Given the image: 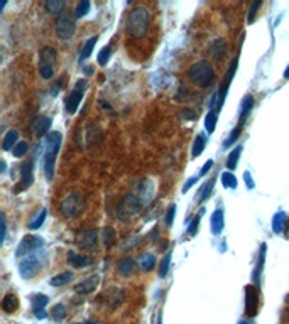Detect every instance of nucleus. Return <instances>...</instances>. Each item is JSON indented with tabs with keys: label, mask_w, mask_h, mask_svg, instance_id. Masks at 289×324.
<instances>
[{
	"label": "nucleus",
	"mask_w": 289,
	"mask_h": 324,
	"mask_svg": "<svg viewBox=\"0 0 289 324\" xmlns=\"http://www.w3.org/2000/svg\"><path fill=\"white\" fill-rule=\"evenodd\" d=\"M149 24H150V12L145 7H134L129 12L127 20H125V31L131 39H142L145 37L149 31Z\"/></svg>",
	"instance_id": "1"
},
{
	"label": "nucleus",
	"mask_w": 289,
	"mask_h": 324,
	"mask_svg": "<svg viewBox=\"0 0 289 324\" xmlns=\"http://www.w3.org/2000/svg\"><path fill=\"white\" fill-rule=\"evenodd\" d=\"M61 133L60 132H49L48 135L44 137V150H43V157H44V172H46V178L49 181L53 179L54 176V164H56V157H58V152H60V147H61Z\"/></svg>",
	"instance_id": "2"
},
{
	"label": "nucleus",
	"mask_w": 289,
	"mask_h": 324,
	"mask_svg": "<svg viewBox=\"0 0 289 324\" xmlns=\"http://www.w3.org/2000/svg\"><path fill=\"white\" fill-rule=\"evenodd\" d=\"M188 76H190L191 83L200 88H208L213 85V79H215V69L208 61H198L191 66L188 71Z\"/></svg>",
	"instance_id": "3"
},
{
	"label": "nucleus",
	"mask_w": 289,
	"mask_h": 324,
	"mask_svg": "<svg viewBox=\"0 0 289 324\" xmlns=\"http://www.w3.org/2000/svg\"><path fill=\"white\" fill-rule=\"evenodd\" d=\"M83 209H85V197L76 191L66 194L60 203V213L63 218H66V220L78 216Z\"/></svg>",
	"instance_id": "4"
},
{
	"label": "nucleus",
	"mask_w": 289,
	"mask_h": 324,
	"mask_svg": "<svg viewBox=\"0 0 289 324\" xmlns=\"http://www.w3.org/2000/svg\"><path fill=\"white\" fill-rule=\"evenodd\" d=\"M58 53L51 46H44L39 51V74L43 79H51L56 69Z\"/></svg>",
	"instance_id": "5"
},
{
	"label": "nucleus",
	"mask_w": 289,
	"mask_h": 324,
	"mask_svg": "<svg viewBox=\"0 0 289 324\" xmlns=\"http://www.w3.org/2000/svg\"><path fill=\"white\" fill-rule=\"evenodd\" d=\"M41 267H43V262H41L39 255L31 254V255H26L24 259H20L19 273L24 280H29V279H32V277L37 275V272L41 270Z\"/></svg>",
	"instance_id": "6"
},
{
	"label": "nucleus",
	"mask_w": 289,
	"mask_h": 324,
	"mask_svg": "<svg viewBox=\"0 0 289 324\" xmlns=\"http://www.w3.org/2000/svg\"><path fill=\"white\" fill-rule=\"evenodd\" d=\"M74 31H76V22H74V15L63 12V14L56 20V36L61 41H68L73 37Z\"/></svg>",
	"instance_id": "7"
},
{
	"label": "nucleus",
	"mask_w": 289,
	"mask_h": 324,
	"mask_svg": "<svg viewBox=\"0 0 289 324\" xmlns=\"http://www.w3.org/2000/svg\"><path fill=\"white\" fill-rule=\"evenodd\" d=\"M43 245H44V240L41 237H37V235H27V237H24L20 240L17 250H15V255H17L19 259H24L26 255L34 254L37 248H41Z\"/></svg>",
	"instance_id": "8"
},
{
	"label": "nucleus",
	"mask_w": 289,
	"mask_h": 324,
	"mask_svg": "<svg viewBox=\"0 0 289 324\" xmlns=\"http://www.w3.org/2000/svg\"><path fill=\"white\" fill-rule=\"evenodd\" d=\"M86 90V81L85 79H79L76 83V86L73 88V91L68 95V98H66V112L70 113V115H73V113H76L79 103H81V98H83V93H85Z\"/></svg>",
	"instance_id": "9"
},
{
	"label": "nucleus",
	"mask_w": 289,
	"mask_h": 324,
	"mask_svg": "<svg viewBox=\"0 0 289 324\" xmlns=\"http://www.w3.org/2000/svg\"><path fill=\"white\" fill-rule=\"evenodd\" d=\"M245 313L249 318H254L259 313V290L255 285L245 287Z\"/></svg>",
	"instance_id": "10"
},
{
	"label": "nucleus",
	"mask_w": 289,
	"mask_h": 324,
	"mask_svg": "<svg viewBox=\"0 0 289 324\" xmlns=\"http://www.w3.org/2000/svg\"><path fill=\"white\" fill-rule=\"evenodd\" d=\"M32 169H34V164H32V161L26 162L22 167H20V181L15 184L14 193H22V191H26L29 186H31L32 181H34V171H32Z\"/></svg>",
	"instance_id": "11"
},
{
	"label": "nucleus",
	"mask_w": 289,
	"mask_h": 324,
	"mask_svg": "<svg viewBox=\"0 0 289 324\" xmlns=\"http://www.w3.org/2000/svg\"><path fill=\"white\" fill-rule=\"evenodd\" d=\"M96 240H98V231L95 228H88L78 235V245L85 250H93L96 247Z\"/></svg>",
	"instance_id": "12"
},
{
	"label": "nucleus",
	"mask_w": 289,
	"mask_h": 324,
	"mask_svg": "<svg viewBox=\"0 0 289 324\" xmlns=\"http://www.w3.org/2000/svg\"><path fill=\"white\" fill-rule=\"evenodd\" d=\"M227 53H228V44H227V41H225V39H217V41H213V43H212L210 54L217 63L223 61L225 58H227Z\"/></svg>",
	"instance_id": "13"
},
{
	"label": "nucleus",
	"mask_w": 289,
	"mask_h": 324,
	"mask_svg": "<svg viewBox=\"0 0 289 324\" xmlns=\"http://www.w3.org/2000/svg\"><path fill=\"white\" fill-rule=\"evenodd\" d=\"M100 282V277L98 275H91L88 277V279L81 280L79 284L74 285V292L76 294H81V296H86V294H91L93 290L96 289V285H98Z\"/></svg>",
	"instance_id": "14"
},
{
	"label": "nucleus",
	"mask_w": 289,
	"mask_h": 324,
	"mask_svg": "<svg viewBox=\"0 0 289 324\" xmlns=\"http://www.w3.org/2000/svg\"><path fill=\"white\" fill-rule=\"evenodd\" d=\"M51 119L49 117H44V115H41V117H37L36 122L32 124V130L36 132V135L37 137H41V135H48L49 133V129H51Z\"/></svg>",
	"instance_id": "15"
},
{
	"label": "nucleus",
	"mask_w": 289,
	"mask_h": 324,
	"mask_svg": "<svg viewBox=\"0 0 289 324\" xmlns=\"http://www.w3.org/2000/svg\"><path fill=\"white\" fill-rule=\"evenodd\" d=\"M266 252H267V245L266 243H262L261 245V250H259V257H257V265H255V270H254V284L259 285V282H261V275L264 272V263H266Z\"/></svg>",
	"instance_id": "16"
},
{
	"label": "nucleus",
	"mask_w": 289,
	"mask_h": 324,
	"mask_svg": "<svg viewBox=\"0 0 289 324\" xmlns=\"http://www.w3.org/2000/svg\"><path fill=\"white\" fill-rule=\"evenodd\" d=\"M225 226V218H223V209L218 208L215 209L212 214V233L213 235H220L221 230Z\"/></svg>",
	"instance_id": "17"
},
{
	"label": "nucleus",
	"mask_w": 289,
	"mask_h": 324,
	"mask_svg": "<svg viewBox=\"0 0 289 324\" xmlns=\"http://www.w3.org/2000/svg\"><path fill=\"white\" fill-rule=\"evenodd\" d=\"M17 307H19V299H17L15 294L9 292L5 297L2 299V311H3V313L12 314V313H15V311H17Z\"/></svg>",
	"instance_id": "18"
},
{
	"label": "nucleus",
	"mask_w": 289,
	"mask_h": 324,
	"mask_svg": "<svg viewBox=\"0 0 289 324\" xmlns=\"http://www.w3.org/2000/svg\"><path fill=\"white\" fill-rule=\"evenodd\" d=\"M68 262L73 265L74 268H83V267H88V265L91 263V260L88 259L86 255L74 254V252H68Z\"/></svg>",
	"instance_id": "19"
},
{
	"label": "nucleus",
	"mask_w": 289,
	"mask_h": 324,
	"mask_svg": "<svg viewBox=\"0 0 289 324\" xmlns=\"http://www.w3.org/2000/svg\"><path fill=\"white\" fill-rule=\"evenodd\" d=\"M254 108V96L252 95H247L242 102V107H240V119H238V125H244L245 124V119L249 117V113L252 112Z\"/></svg>",
	"instance_id": "20"
},
{
	"label": "nucleus",
	"mask_w": 289,
	"mask_h": 324,
	"mask_svg": "<svg viewBox=\"0 0 289 324\" xmlns=\"http://www.w3.org/2000/svg\"><path fill=\"white\" fill-rule=\"evenodd\" d=\"M136 270V260L132 257H124L119 262V273L124 277H129L131 273Z\"/></svg>",
	"instance_id": "21"
},
{
	"label": "nucleus",
	"mask_w": 289,
	"mask_h": 324,
	"mask_svg": "<svg viewBox=\"0 0 289 324\" xmlns=\"http://www.w3.org/2000/svg\"><path fill=\"white\" fill-rule=\"evenodd\" d=\"M66 9V2H63V0H48L46 2V10H48V14L51 15H60L65 12Z\"/></svg>",
	"instance_id": "22"
},
{
	"label": "nucleus",
	"mask_w": 289,
	"mask_h": 324,
	"mask_svg": "<svg viewBox=\"0 0 289 324\" xmlns=\"http://www.w3.org/2000/svg\"><path fill=\"white\" fill-rule=\"evenodd\" d=\"M19 133L17 130H9L3 137V142H2V149L3 150H14V147L19 144Z\"/></svg>",
	"instance_id": "23"
},
{
	"label": "nucleus",
	"mask_w": 289,
	"mask_h": 324,
	"mask_svg": "<svg viewBox=\"0 0 289 324\" xmlns=\"http://www.w3.org/2000/svg\"><path fill=\"white\" fill-rule=\"evenodd\" d=\"M286 221H288V214L284 211H278L274 214V218H272V230H274V233H281V231L284 230V226H286Z\"/></svg>",
	"instance_id": "24"
},
{
	"label": "nucleus",
	"mask_w": 289,
	"mask_h": 324,
	"mask_svg": "<svg viewBox=\"0 0 289 324\" xmlns=\"http://www.w3.org/2000/svg\"><path fill=\"white\" fill-rule=\"evenodd\" d=\"M242 149H244L242 145H237L235 149H233L232 152L228 154V157H227V169H228L230 172L237 169V164H238V159H240Z\"/></svg>",
	"instance_id": "25"
},
{
	"label": "nucleus",
	"mask_w": 289,
	"mask_h": 324,
	"mask_svg": "<svg viewBox=\"0 0 289 324\" xmlns=\"http://www.w3.org/2000/svg\"><path fill=\"white\" fill-rule=\"evenodd\" d=\"M96 41H98V36H93V37H90V39L86 41L85 46H83V49H81V53H79V63L88 60V58L91 56V51H93Z\"/></svg>",
	"instance_id": "26"
},
{
	"label": "nucleus",
	"mask_w": 289,
	"mask_h": 324,
	"mask_svg": "<svg viewBox=\"0 0 289 324\" xmlns=\"http://www.w3.org/2000/svg\"><path fill=\"white\" fill-rule=\"evenodd\" d=\"M139 265H141V268H142L144 272H150L154 267H156V257H154L152 254H144V255H141Z\"/></svg>",
	"instance_id": "27"
},
{
	"label": "nucleus",
	"mask_w": 289,
	"mask_h": 324,
	"mask_svg": "<svg viewBox=\"0 0 289 324\" xmlns=\"http://www.w3.org/2000/svg\"><path fill=\"white\" fill-rule=\"evenodd\" d=\"M71 279H73V272H63V273L54 275L53 279L49 280V284H51L53 287H63V285L68 284Z\"/></svg>",
	"instance_id": "28"
},
{
	"label": "nucleus",
	"mask_w": 289,
	"mask_h": 324,
	"mask_svg": "<svg viewBox=\"0 0 289 324\" xmlns=\"http://www.w3.org/2000/svg\"><path fill=\"white\" fill-rule=\"evenodd\" d=\"M49 299L48 296L44 294H32L31 296V304H32V311H39V309H44L48 306Z\"/></svg>",
	"instance_id": "29"
},
{
	"label": "nucleus",
	"mask_w": 289,
	"mask_h": 324,
	"mask_svg": "<svg viewBox=\"0 0 289 324\" xmlns=\"http://www.w3.org/2000/svg\"><path fill=\"white\" fill-rule=\"evenodd\" d=\"M205 145H207V137H205L203 133L196 135L195 142H193V150H191L193 157H198V155L205 150Z\"/></svg>",
	"instance_id": "30"
},
{
	"label": "nucleus",
	"mask_w": 289,
	"mask_h": 324,
	"mask_svg": "<svg viewBox=\"0 0 289 324\" xmlns=\"http://www.w3.org/2000/svg\"><path fill=\"white\" fill-rule=\"evenodd\" d=\"M217 119H218V112H215V110H210L207 113V117H205V129H207L208 133H212L213 130H215Z\"/></svg>",
	"instance_id": "31"
},
{
	"label": "nucleus",
	"mask_w": 289,
	"mask_h": 324,
	"mask_svg": "<svg viewBox=\"0 0 289 324\" xmlns=\"http://www.w3.org/2000/svg\"><path fill=\"white\" fill-rule=\"evenodd\" d=\"M171 257H173V252H166V255L162 257L161 260V265H159V277H164L167 275V272H169V265H171Z\"/></svg>",
	"instance_id": "32"
},
{
	"label": "nucleus",
	"mask_w": 289,
	"mask_h": 324,
	"mask_svg": "<svg viewBox=\"0 0 289 324\" xmlns=\"http://www.w3.org/2000/svg\"><path fill=\"white\" fill-rule=\"evenodd\" d=\"M215 181H217L215 178L210 179V181H208V183L202 188V191H200V194H198L200 203H203V201H207L208 197L212 196V193H213V186H215Z\"/></svg>",
	"instance_id": "33"
},
{
	"label": "nucleus",
	"mask_w": 289,
	"mask_h": 324,
	"mask_svg": "<svg viewBox=\"0 0 289 324\" xmlns=\"http://www.w3.org/2000/svg\"><path fill=\"white\" fill-rule=\"evenodd\" d=\"M90 7H91V3L88 2V0H81V2L76 5V9H74L73 12V15H74V19H81V17H85V15L90 12Z\"/></svg>",
	"instance_id": "34"
},
{
	"label": "nucleus",
	"mask_w": 289,
	"mask_h": 324,
	"mask_svg": "<svg viewBox=\"0 0 289 324\" xmlns=\"http://www.w3.org/2000/svg\"><path fill=\"white\" fill-rule=\"evenodd\" d=\"M221 184H223V188H227V189H235L238 186L237 178L230 171L221 174Z\"/></svg>",
	"instance_id": "35"
},
{
	"label": "nucleus",
	"mask_w": 289,
	"mask_h": 324,
	"mask_svg": "<svg viewBox=\"0 0 289 324\" xmlns=\"http://www.w3.org/2000/svg\"><path fill=\"white\" fill-rule=\"evenodd\" d=\"M66 314H68V309H66V306H65V304H56V306L53 307L51 318H53L56 323H61L63 319L66 318Z\"/></svg>",
	"instance_id": "36"
},
{
	"label": "nucleus",
	"mask_w": 289,
	"mask_h": 324,
	"mask_svg": "<svg viewBox=\"0 0 289 324\" xmlns=\"http://www.w3.org/2000/svg\"><path fill=\"white\" fill-rule=\"evenodd\" d=\"M46 214H48V209L43 208L39 213L36 214L34 220L29 223V230H37V228H41V226H43V223H44V220H46Z\"/></svg>",
	"instance_id": "37"
},
{
	"label": "nucleus",
	"mask_w": 289,
	"mask_h": 324,
	"mask_svg": "<svg viewBox=\"0 0 289 324\" xmlns=\"http://www.w3.org/2000/svg\"><path fill=\"white\" fill-rule=\"evenodd\" d=\"M203 213H205V208L200 209V213L196 214L195 218H193V221L190 223V226H188V235H190V237H195L196 231H198V225H200V220H202V214Z\"/></svg>",
	"instance_id": "38"
},
{
	"label": "nucleus",
	"mask_w": 289,
	"mask_h": 324,
	"mask_svg": "<svg viewBox=\"0 0 289 324\" xmlns=\"http://www.w3.org/2000/svg\"><path fill=\"white\" fill-rule=\"evenodd\" d=\"M115 230L112 228V226H107V228H103V243H105L107 247H112L115 243Z\"/></svg>",
	"instance_id": "39"
},
{
	"label": "nucleus",
	"mask_w": 289,
	"mask_h": 324,
	"mask_svg": "<svg viewBox=\"0 0 289 324\" xmlns=\"http://www.w3.org/2000/svg\"><path fill=\"white\" fill-rule=\"evenodd\" d=\"M27 150H29V144H27V142H19V144L14 147V150H12V155H14V157H17V159H20V157H24V155L27 154Z\"/></svg>",
	"instance_id": "40"
},
{
	"label": "nucleus",
	"mask_w": 289,
	"mask_h": 324,
	"mask_svg": "<svg viewBox=\"0 0 289 324\" xmlns=\"http://www.w3.org/2000/svg\"><path fill=\"white\" fill-rule=\"evenodd\" d=\"M110 54H112V46H105V48L98 53V65L105 66L108 60H110Z\"/></svg>",
	"instance_id": "41"
},
{
	"label": "nucleus",
	"mask_w": 289,
	"mask_h": 324,
	"mask_svg": "<svg viewBox=\"0 0 289 324\" xmlns=\"http://www.w3.org/2000/svg\"><path fill=\"white\" fill-rule=\"evenodd\" d=\"M242 127H244V125H237V127L232 130V133H230V135H228V138L223 142V149H228V147L237 140V138H238V133L242 132Z\"/></svg>",
	"instance_id": "42"
},
{
	"label": "nucleus",
	"mask_w": 289,
	"mask_h": 324,
	"mask_svg": "<svg viewBox=\"0 0 289 324\" xmlns=\"http://www.w3.org/2000/svg\"><path fill=\"white\" fill-rule=\"evenodd\" d=\"M262 7V2L259 0V2H254L252 5H250V10H249V17H247V22L249 24H254L255 20V15H257V10Z\"/></svg>",
	"instance_id": "43"
},
{
	"label": "nucleus",
	"mask_w": 289,
	"mask_h": 324,
	"mask_svg": "<svg viewBox=\"0 0 289 324\" xmlns=\"http://www.w3.org/2000/svg\"><path fill=\"white\" fill-rule=\"evenodd\" d=\"M174 214H176V204H171L169 208H167V211H166V220H164L167 226L173 225V221H174Z\"/></svg>",
	"instance_id": "44"
},
{
	"label": "nucleus",
	"mask_w": 289,
	"mask_h": 324,
	"mask_svg": "<svg viewBox=\"0 0 289 324\" xmlns=\"http://www.w3.org/2000/svg\"><path fill=\"white\" fill-rule=\"evenodd\" d=\"M0 220H2V243L5 242V235H7V220L5 214H0Z\"/></svg>",
	"instance_id": "45"
},
{
	"label": "nucleus",
	"mask_w": 289,
	"mask_h": 324,
	"mask_svg": "<svg viewBox=\"0 0 289 324\" xmlns=\"http://www.w3.org/2000/svg\"><path fill=\"white\" fill-rule=\"evenodd\" d=\"M196 181H198V176H195V178H191V179H188L186 183H184V186H183V193H186L188 189H190L193 184L196 183Z\"/></svg>",
	"instance_id": "46"
},
{
	"label": "nucleus",
	"mask_w": 289,
	"mask_h": 324,
	"mask_svg": "<svg viewBox=\"0 0 289 324\" xmlns=\"http://www.w3.org/2000/svg\"><path fill=\"white\" fill-rule=\"evenodd\" d=\"M244 179H245V183H247V188L254 189V181H252V178H250V172L249 171L244 172Z\"/></svg>",
	"instance_id": "47"
},
{
	"label": "nucleus",
	"mask_w": 289,
	"mask_h": 324,
	"mask_svg": "<svg viewBox=\"0 0 289 324\" xmlns=\"http://www.w3.org/2000/svg\"><path fill=\"white\" fill-rule=\"evenodd\" d=\"M212 167H213V161H212V159H210V161H207V164H205V166L202 167V171H200V176H205V174H207L208 171L212 169Z\"/></svg>",
	"instance_id": "48"
},
{
	"label": "nucleus",
	"mask_w": 289,
	"mask_h": 324,
	"mask_svg": "<svg viewBox=\"0 0 289 324\" xmlns=\"http://www.w3.org/2000/svg\"><path fill=\"white\" fill-rule=\"evenodd\" d=\"M34 316L37 319H46L48 318V313H46L44 309H39V311H34Z\"/></svg>",
	"instance_id": "49"
},
{
	"label": "nucleus",
	"mask_w": 289,
	"mask_h": 324,
	"mask_svg": "<svg viewBox=\"0 0 289 324\" xmlns=\"http://www.w3.org/2000/svg\"><path fill=\"white\" fill-rule=\"evenodd\" d=\"M284 230H286V238H289V220L286 221V226H284Z\"/></svg>",
	"instance_id": "50"
},
{
	"label": "nucleus",
	"mask_w": 289,
	"mask_h": 324,
	"mask_svg": "<svg viewBox=\"0 0 289 324\" xmlns=\"http://www.w3.org/2000/svg\"><path fill=\"white\" fill-rule=\"evenodd\" d=\"M284 78H286V79H289V66H288L286 69H284Z\"/></svg>",
	"instance_id": "51"
},
{
	"label": "nucleus",
	"mask_w": 289,
	"mask_h": 324,
	"mask_svg": "<svg viewBox=\"0 0 289 324\" xmlns=\"http://www.w3.org/2000/svg\"><path fill=\"white\" fill-rule=\"evenodd\" d=\"M76 324H96L95 321H85V323H76Z\"/></svg>",
	"instance_id": "52"
},
{
	"label": "nucleus",
	"mask_w": 289,
	"mask_h": 324,
	"mask_svg": "<svg viewBox=\"0 0 289 324\" xmlns=\"http://www.w3.org/2000/svg\"><path fill=\"white\" fill-rule=\"evenodd\" d=\"M238 324H252V323H249V321H240Z\"/></svg>",
	"instance_id": "53"
}]
</instances>
